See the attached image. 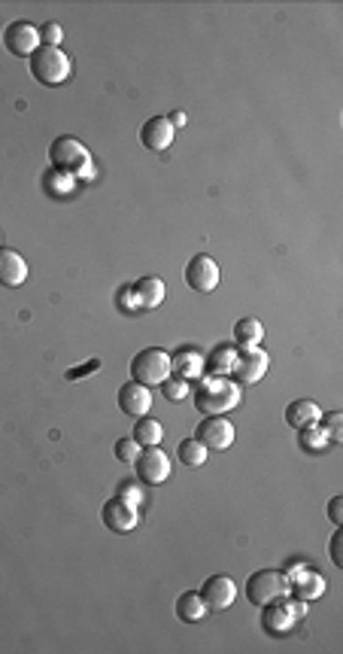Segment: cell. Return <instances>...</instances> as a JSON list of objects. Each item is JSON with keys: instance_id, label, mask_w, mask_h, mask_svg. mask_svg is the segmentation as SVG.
<instances>
[{"instance_id": "obj_4", "label": "cell", "mask_w": 343, "mask_h": 654, "mask_svg": "<svg viewBox=\"0 0 343 654\" xmlns=\"http://www.w3.org/2000/svg\"><path fill=\"white\" fill-rule=\"evenodd\" d=\"M261 609H264V612H261V627H264V634H270V636H285V634H292V630H295V624L304 618L307 603L295 600V596H289V594H283V596L270 600L268 606H261Z\"/></svg>"}, {"instance_id": "obj_34", "label": "cell", "mask_w": 343, "mask_h": 654, "mask_svg": "<svg viewBox=\"0 0 343 654\" xmlns=\"http://www.w3.org/2000/svg\"><path fill=\"white\" fill-rule=\"evenodd\" d=\"M97 368H101V362H97V359H91V362H85L82 368H70V372H67V381H82L85 374L97 372Z\"/></svg>"}, {"instance_id": "obj_13", "label": "cell", "mask_w": 343, "mask_h": 654, "mask_svg": "<svg viewBox=\"0 0 343 654\" xmlns=\"http://www.w3.org/2000/svg\"><path fill=\"white\" fill-rule=\"evenodd\" d=\"M198 594H201L207 612H222V609H228L238 600V585H234V579H228V575H210Z\"/></svg>"}, {"instance_id": "obj_5", "label": "cell", "mask_w": 343, "mask_h": 654, "mask_svg": "<svg viewBox=\"0 0 343 654\" xmlns=\"http://www.w3.org/2000/svg\"><path fill=\"white\" fill-rule=\"evenodd\" d=\"M174 374V359L164 347H146L131 359V381L143 383V387H161L164 381Z\"/></svg>"}, {"instance_id": "obj_17", "label": "cell", "mask_w": 343, "mask_h": 654, "mask_svg": "<svg viewBox=\"0 0 343 654\" xmlns=\"http://www.w3.org/2000/svg\"><path fill=\"white\" fill-rule=\"evenodd\" d=\"M131 298H134V311H152L164 302V280L155 274L140 277L131 287Z\"/></svg>"}, {"instance_id": "obj_22", "label": "cell", "mask_w": 343, "mask_h": 654, "mask_svg": "<svg viewBox=\"0 0 343 654\" xmlns=\"http://www.w3.org/2000/svg\"><path fill=\"white\" fill-rule=\"evenodd\" d=\"M234 362H238V347H234V344H219L216 351L207 357L204 372L207 374H231Z\"/></svg>"}, {"instance_id": "obj_14", "label": "cell", "mask_w": 343, "mask_h": 654, "mask_svg": "<svg viewBox=\"0 0 343 654\" xmlns=\"http://www.w3.org/2000/svg\"><path fill=\"white\" fill-rule=\"evenodd\" d=\"M101 521L113 532H131L140 524V508L128 506L121 496H113V500H106L101 506Z\"/></svg>"}, {"instance_id": "obj_20", "label": "cell", "mask_w": 343, "mask_h": 654, "mask_svg": "<svg viewBox=\"0 0 343 654\" xmlns=\"http://www.w3.org/2000/svg\"><path fill=\"white\" fill-rule=\"evenodd\" d=\"M174 612H176V618H180L183 624H198V621H204L207 606H204V600H201V594H198V591H185V594L176 596Z\"/></svg>"}, {"instance_id": "obj_27", "label": "cell", "mask_w": 343, "mask_h": 654, "mask_svg": "<svg viewBox=\"0 0 343 654\" xmlns=\"http://www.w3.org/2000/svg\"><path fill=\"white\" fill-rule=\"evenodd\" d=\"M119 496L128 502V506H134V508L146 506V490H143V481H134V478L121 481V485H119Z\"/></svg>"}, {"instance_id": "obj_19", "label": "cell", "mask_w": 343, "mask_h": 654, "mask_svg": "<svg viewBox=\"0 0 343 654\" xmlns=\"http://www.w3.org/2000/svg\"><path fill=\"white\" fill-rule=\"evenodd\" d=\"M319 417H323V408H319L313 399H298V402H292L289 408H285V423H289L292 429H301V426L319 423Z\"/></svg>"}, {"instance_id": "obj_29", "label": "cell", "mask_w": 343, "mask_h": 654, "mask_svg": "<svg viewBox=\"0 0 343 654\" xmlns=\"http://www.w3.org/2000/svg\"><path fill=\"white\" fill-rule=\"evenodd\" d=\"M161 390H164V396H168L170 402H183L185 396L191 393V383L183 381V378H168L161 383Z\"/></svg>"}, {"instance_id": "obj_31", "label": "cell", "mask_w": 343, "mask_h": 654, "mask_svg": "<svg viewBox=\"0 0 343 654\" xmlns=\"http://www.w3.org/2000/svg\"><path fill=\"white\" fill-rule=\"evenodd\" d=\"M64 40V28L58 21H46V25L40 28V43L43 46H61Z\"/></svg>"}, {"instance_id": "obj_26", "label": "cell", "mask_w": 343, "mask_h": 654, "mask_svg": "<svg viewBox=\"0 0 343 654\" xmlns=\"http://www.w3.org/2000/svg\"><path fill=\"white\" fill-rule=\"evenodd\" d=\"M207 447L198 442L195 436L191 438H183L180 442V447H176V457H180V463L183 466H189V469H198V466H204L207 463Z\"/></svg>"}, {"instance_id": "obj_25", "label": "cell", "mask_w": 343, "mask_h": 654, "mask_svg": "<svg viewBox=\"0 0 343 654\" xmlns=\"http://www.w3.org/2000/svg\"><path fill=\"white\" fill-rule=\"evenodd\" d=\"M328 445L331 442H328L323 426L310 423V426H301V429H298V447H301L304 453H323Z\"/></svg>"}, {"instance_id": "obj_7", "label": "cell", "mask_w": 343, "mask_h": 654, "mask_svg": "<svg viewBox=\"0 0 343 654\" xmlns=\"http://www.w3.org/2000/svg\"><path fill=\"white\" fill-rule=\"evenodd\" d=\"M170 457L161 451L159 445L155 447H143L140 457L134 460V472H137V481H143V485L155 487V485H164V481L170 478Z\"/></svg>"}, {"instance_id": "obj_10", "label": "cell", "mask_w": 343, "mask_h": 654, "mask_svg": "<svg viewBox=\"0 0 343 654\" xmlns=\"http://www.w3.org/2000/svg\"><path fill=\"white\" fill-rule=\"evenodd\" d=\"M270 368V353L261 347H238V362L231 374L238 383H259Z\"/></svg>"}, {"instance_id": "obj_33", "label": "cell", "mask_w": 343, "mask_h": 654, "mask_svg": "<svg viewBox=\"0 0 343 654\" xmlns=\"http://www.w3.org/2000/svg\"><path fill=\"white\" fill-rule=\"evenodd\" d=\"M340 536H343L340 527H334V536H331V542H328V557H331V563L338 566V570L343 566V557H340Z\"/></svg>"}, {"instance_id": "obj_9", "label": "cell", "mask_w": 343, "mask_h": 654, "mask_svg": "<svg viewBox=\"0 0 343 654\" xmlns=\"http://www.w3.org/2000/svg\"><path fill=\"white\" fill-rule=\"evenodd\" d=\"M4 46L10 55L16 59H31L34 52L43 46L40 43V28H34L31 21H12V25L4 28Z\"/></svg>"}, {"instance_id": "obj_18", "label": "cell", "mask_w": 343, "mask_h": 654, "mask_svg": "<svg viewBox=\"0 0 343 654\" xmlns=\"http://www.w3.org/2000/svg\"><path fill=\"white\" fill-rule=\"evenodd\" d=\"M27 280V262L25 256L10 250V247H0V287L16 289Z\"/></svg>"}, {"instance_id": "obj_3", "label": "cell", "mask_w": 343, "mask_h": 654, "mask_svg": "<svg viewBox=\"0 0 343 654\" xmlns=\"http://www.w3.org/2000/svg\"><path fill=\"white\" fill-rule=\"evenodd\" d=\"M49 162H52L55 170L76 177V180H80V177H91L89 149H85L76 138H67V134H61V138L52 140V146H49Z\"/></svg>"}, {"instance_id": "obj_32", "label": "cell", "mask_w": 343, "mask_h": 654, "mask_svg": "<svg viewBox=\"0 0 343 654\" xmlns=\"http://www.w3.org/2000/svg\"><path fill=\"white\" fill-rule=\"evenodd\" d=\"M328 521L334 527H343V496H331V502H328Z\"/></svg>"}, {"instance_id": "obj_35", "label": "cell", "mask_w": 343, "mask_h": 654, "mask_svg": "<svg viewBox=\"0 0 343 654\" xmlns=\"http://www.w3.org/2000/svg\"><path fill=\"white\" fill-rule=\"evenodd\" d=\"M168 119H170V125H174V128H176V125H185V116H183V113H174V116H168Z\"/></svg>"}, {"instance_id": "obj_15", "label": "cell", "mask_w": 343, "mask_h": 654, "mask_svg": "<svg viewBox=\"0 0 343 654\" xmlns=\"http://www.w3.org/2000/svg\"><path fill=\"white\" fill-rule=\"evenodd\" d=\"M119 408H121V414L134 417V421H137V417H146L149 408H152V390L143 387V383H137V381L121 383Z\"/></svg>"}, {"instance_id": "obj_21", "label": "cell", "mask_w": 343, "mask_h": 654, "mask_svg": "<svg viewBox=\"0 0 343 654\" xmlns=\"http://www.w3.org/2000/svg\"><path fill=\"white\" fill-rule=\"evenodd\" d=\"M174 359V374L176 378H183V381H198L204 374V359H201V353L198 351H191V347H185V351H180L176 353V357H170Z\"/></svg>"}, {"instance_id": "obj_1", "label": "cell", "mask_w": 343, "mask_h": 654, "mask_svg": "<svg viewBox=\"0 0 343 654\" xmlns=\"http://www.w3.org/2000/svg\"><path fill=\"white\" fill-rule=\"evenodd\" d=\"M195 405L204 417L225 414L240 405V383L228 374H201L195 381Z\"/></svg>"}, {"instance_id": "obj_16", "label": "cell", "mask_w": 343, "mask_h": 654, "mask_svg": "<svg viewBox=\"0 0 343 654\" xmlns=\"http://www.w3.org/2000/svg\"><path fill=\"white\" fill-rule=\"evenodd\" d=\"M176 138V128L170 125L168 116H152L146 119L140 128V144L149 149V153H164Z\"/></svg>"}, {"instance_id": "obj_8", "label": "cell", "mask_w": 343, "mask_h": 654, "mask_svg": "<svg viewBox=\"0 0 343 654\" xmlns=\"http://www.w3.org/2000/svg\"><path fill=\"white\" fill-rule=\"evenodd\" d=\"M283 579H285V594H292L301 603H313L325 594V579L316 570H310V566H292L289 575H283Z\"/></svg>"}, {"instance_id": "obj_28", "label": "cell", "mask_w": 343, "mask_h": 654, "mask_svg": "<svg viewBox=\"0 0 343 654\" xmlns=\"http://www.w3.org/2000/svg\"><path fill=\"white\" fill-rule=\"evenodd\" d=\"M319 426H323L328 442H340V438H343V414H340V411L323 414V417H319Z\"/></svg>"}, {"instance_id": "obj_30", "label": "cell", "mask_w": 343, "mask_h": 654, "mask_svg": "<svg viewBox=\"0 0 343 654\" xmlns=\"http://www.w3.org/2000/svg\"><path fill=\"white\" fill-rule=\"evenodd\" d=\"M140 451H143V447L134 442V438H119V442H116V460H119V463H125V466H134V460L140 457Z\"/></svg>"}, {"instance_id": "obj_23", "label": "cell", "mask_w": 343, "mask_h": 654, "mask_svg": "<svg viewBox=\"0 0 343 654\" xmlns=\"http://www.w3.org/2000/svg\"><path fill=\"white\" fill-rule=\"evenodd\" d=\"M264 338V326L261 319L255 317H240L238 323H234V341H238V347H259Z\"/></svg>"}, {"instance_id": "obj_2", "label": "cell", "mask_w": 343, "mask_h": 654, "mask_svg": "<svg viewBox=\"0 0 343 654\" xmlns=\"http://www.w3.org/2000/svg\"><path fill=\"white\" fill-rule=\"evenodd\" d=\"M27 67H31V76L40 85L52 89V85H61L70 76L74 64H70V55L64 52L61 46H40L37 52L27 59Z\"/></svg>"}, {"instance_id": "obj_6", "label": "cell", "mask_w": 343, "mask_h": 654, "mask_svg": "<svg viewBox=\"0 0 343 654\" xmlns=\"http://www.w3.org/2000/svg\"><path fill=\"white\" fill-rule=\"evenodd\" d=\"M243 591H246V600L253 603V606H268L270 600L285 594V579H283V572H277V570H259L249 575Z\"/></svg>"}, {"instance_id": "obj_12", "label": "cell", "mask_w": 343, "mask_h": 654, "mask_svg": "<svg viewBox=\"0 0 343 654\" xmlns=\"http://www.w3.org/2000/svg\"><path fill=\"white\" fill-rule=\"evenodd\" d=\"M195 438L207 447V451H228V447L234 445V423L225 421V414L204 417L195 429Z\"/></svg>"}, {"instance_id": "obj_24", "label": "cell", "mask_w": 343, "mask_h": 654, "mask_svg": "<svg viewBox=\"0 0 343 654\" xmlns=\"http://www.w3.org/2000/svg\"><path fill=\"white\" fill-rule=\"evenodd\" d=\"M131 438L140 447H155V445H161V438H164V426L155 421V417H137Z\"/></svg>"}, {"instance_id": "obj_11", "label": "cell", "mask_w": 343, "mask_h": 654, "mask_svg": "<svg viewBox=\"0 0 343 654\" xmlns=\"http://www.w3.org/2000/svg\"><path fill=\"white\" fill-rule=\"evenodd\" d=\"M219 280H222V272H219L213 256L207 253L191 256L189 265H185V283H189V289H195V293H213L219 287Z\"/></svg>"}]
</instances>
